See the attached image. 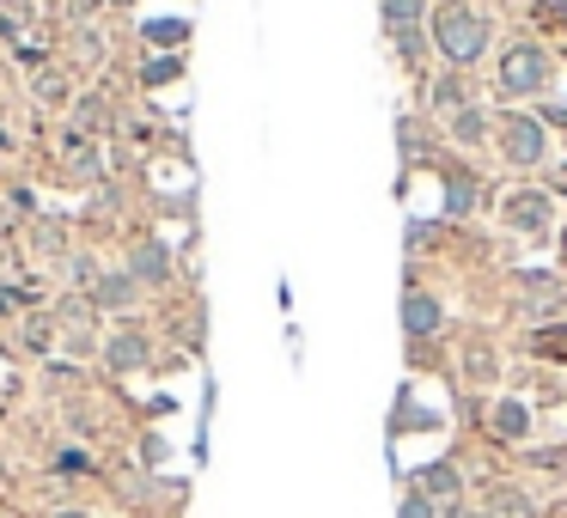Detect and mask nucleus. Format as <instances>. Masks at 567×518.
I'll use <instances>...</instances> for the list:
<instances>
[{
	"mask_svg": "<svg viewBox=\"0 0 567 518\" xmlns=\"http://www.w3.org/2000/svg\"><path fill=\"white\" fill-rule=\"evenodd\" d=\"M128 274H135V281H153V287H159L165 274H172V250H165V245H141L135 257H128Z\"/></svg>",
	"mask_w": 567,
	"mask_h": 518,
	"instance_id": "20e7f679",
	"label": "nucleus"
},
{
	"mask_svg": "<svg viewBox=\"0 0 567 518\" xmlns=\"http://www.w3.org/2000/svg\"><path fill=\"white\" fill-rule=\"evenodd\" d=\"M396 43H403V55H421V31H415V25L396 31Z\"/></svg>",
	"mask_w": 567,
	"mask_h": 518,
	"instance_id": "4468645a",
	"label": "nucleus"
},
{
	"mask_svg": "<svg viewBox=\"0 0 567 518\" xmlns=\"http://www.w3.org/2000/svg\"><path fill=\"white\" fill-rule=\"evenodd\" d=\"M384 19H391V31H409L421 19V0H384Z\"/></svg>",
	"mask_w": 567,
	"mask_h": 518,
	"instance_id": "6e6552de",
	"label": "nucleus"
},
{
	"mask_svg": "<svg viewBox=\"0 0 567 518\" xmlns=\"http://www.w3.org/2000/svg\"><path fill=\"white\" fill-rule=\"evenodd\" d=\"M135 274H99V281H92V305L99 311H128L135 305Z\"/></svg>",
	"mask_w": 567,
	"mask_h": 518,
	"instance_id": "7ed1b4c3",
	"label": "nucleus"
},
{
	"mask_svg": "<svg viewBox=\"0 0 567 518\" xmlns=\"http://www.w3.org/2000/svg\"><path fill=\"white\" fill-rule=\"evenodd\" d=\"M506 153H513L518 165H530L543 153V135H537V123H525V116H513L506 123Z\"/></svg>",
	"mask_w": 567,
	"mask_h": 518,
	"instance_id": "39448f33",
	"label": "nucleus"
},
{
	"mask_svg": "<svg viewBox=\"0 0 567 518\" xmlns=\"http://www.w3.org/2000/svg\"><path fill=\"white\" fill-rule=\"evenodd\" d=\"M513 214H518V226H543V214H549V208H543V196H525Z\"/></svg>",
	"mask_w": 567,
	"mask_h": 518,
	"instance_id": "9d476101",
	"label": "nucleus"
},
{
	"mask_svg": "<svg viewBox=\"0 0 567 518\" xmlns=\"http://www.w3.org/2000/svg\"><path fill=\"white\" fill-rule=\"evenodd\" d=\"M427 488H433V494H452V488H457V476L440 464V469H427Z\"/></svg>",
	"mask_w": 567,
	"mask_h": 518,
	"instance_id": "9b49d317",
	"label": "nucleus"
},
{
	"mask_svg": "<svg viewBox=\"0 0 567 518\" xmlns=\"http://www.w3.org/2000/svg\"><path fill=\"white\" fill-rule=\"evenodd\" d=\"M457 135L476 141V135H482V116H476V111H457Z\"/></svg>",
	"mask_w": 567,
	"mask_h": 518,
	"instance_id": "f8f14e48",
	"label": "nucleus"
},
{
	"mask_svg": "<svg viewBox=\"0 0 567 518\" xmlns=\"http://www.w3.org/2000/svg\"><path fill=\"white\" fill-rule=\"evenodd\" d=\"M403 518H433V506L421 500V494H409V500H403Z\"/></svg>",
	"mask_w": 567,
	"mask_h": 518,
	"instance_id": "ddd939ff",
	"label": "nucleus"
},
{
	"mask_svg": "<svg viewBox=\"0 0 567 518\" xmlns=\"http://www.w3.org/2000/svg\"><path fill=\"white\" fill-rule=\"evenodd\" d=\"M50 518H86V512H74V506H62V512H50Z\"/></svg>",
	"mask_w": 567,
	"mask_h": 518,
	"instance_id": "2eb2a0df",
	"label": "nucleus"
},
{
	"mask_svg": "<svg viewBox=\"0 0 567 518\" xmlns=\"http://www.w3.org/2000/svg\"><path fill=\"white\" fill-rule=\"evenodd\" d=\"M403 323H409V335L440 330V305H433L427 293H409V299H403Z\"/></svg>",
	"mask_w": 567,
	"mask_h": 518,
	"instance_id": "423d86ee",
	"label": "nucleus"
},
{
	"mask_svg": "<svg viewBox=\"0 0 567 518\" xmlns=\"http://www.w3.org/2000/svg\"><path fill=\"white\" fill-rule=\"evenodd\" d=\"M440 50H445V62H476L482 55V19H470L464 7H445L440 13Z\"/></svg>",
	"mask_w": 567,
	"mask_h": 518,
	"instance_id": "f257e3e1",
	"label": "nucleus"
},
{
	"mask_svg": "<svg viewBox=\"0 0 567 518\" xmlns=\"http://www.w3.org/2000/svg\"><path fill=\"white\" fill-rule=\"evenodd\" d=\"M543 74H549V62H543L537 50H513L506 55V68H501V80L513 92H530V86H543Z\"/></svg>",
	"mask_w": 567,
	"mask_h": 518,
	"instance_id": "f03ea898",
	"label": "nucleus"
},
{
	"mask_svg": "<svg viewBox=\"0 0 567 518\" xmlns=\"http://www.w3.org/2000/svg\"><path fill=\"white\" fill-rule=\"evenodd\" d=\"M494 427H501L506 439H518V433H525V408H518V403H501V408H494Z\"/></svg>",
	"mask_w": 567,
	"mask_h": 518,
	"instance_id": "1a4fd4ad",
	"label": "nucleus"
},
{
	"mask_svg": "<svg viewBox=\"0 0 567 518\" xmlns=\"http://www.w3.org/2000/svg\"><path fill=\"white\" fill-rule=\"evenodd\" d=\"M104 354H111L116 372H135L141 360H147V342H141V335H111V348H104Z\"/></svg>",
	"mask_w": 567,
	"mask_h": 518,
	"instance_id": "0eeeda50",
	"label": "nucleus"
}]
</instances>
